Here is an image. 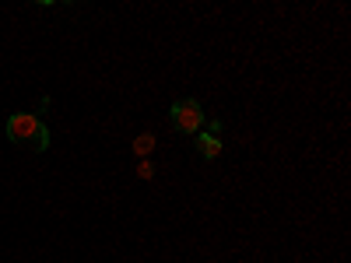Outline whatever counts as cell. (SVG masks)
Wrapping results in <instances>:
<instances>
[{"instance_id":"6da1fadb","label":"cell","mask_w":351,"mask_h":263,"mask_svg":"<svg viewBox=\"0 0 351 263\" xmlns=\"http://www.w3.org/2000/svg\"><path fill=\"white\" fill-rule=\"evenodd\" d=\"M8 137L14 144H28L36 151L49 148V127L39 112H11L8 116Z\"/></svg>"},{"instance_id":"7a4b0ae2","label":"cell","mask_w":351,"mask_h":263,"mask_svg":"<svg viewBox=\"0 0 351 263\" xmlns=\"http://www.w3.org/2000/svg\"><path fill=\"white\" fill-rule=\"evenodd\" d=\"M169 120H172V127L180 130V134L197 137L204 130V123H208V116H204V109H200L197 99H176L169 105Z\"/></svg>"},{"instance_id":"3957f363","label":"cell","mask_w":351,"mask_h":263,"mask_svg":"<svg viewBox=\"0 0 351 263\" xmlns=\"http://www.w3.org/2000/svg\"><path fill=\"white\" fill-rule=\"evenodd\" d=\"M208 130H200L197 137H193V144H197V151L204 155V158H221V151H225V144H221V120H208L204 123Z\"/></svg>"}]
</instances>
